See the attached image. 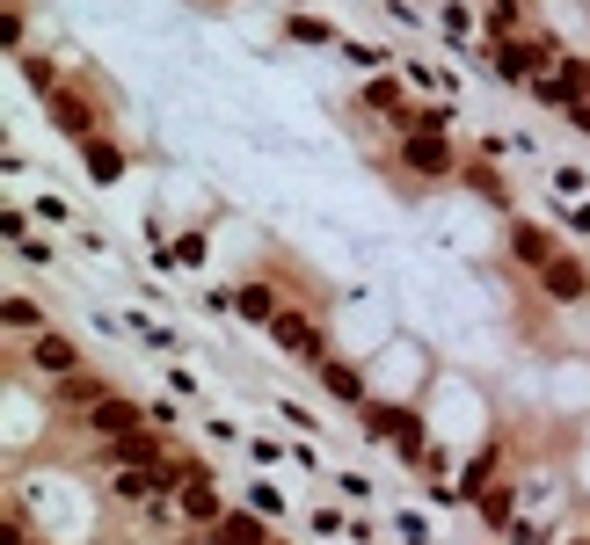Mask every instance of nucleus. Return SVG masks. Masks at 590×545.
Here are the masks:
<instances>
[{
	"instance_id": "38",
	"label": "nucleus",
	"mask_w": 590,
	"mask_h": 545,
	"mask_svg": "<svg viewBox=\"0 0 590 545\" xmlns=\"http://www.w3.org/2000/svg\"><path fill=\"white\" fill-rule=\"evenodd\" d=\"M204 436H212V444H234V436H241V429L226 422V415H204Z\"/></svg>"
},
{
	"instance_id": "39",
	"label": "nucleus",
	"mask_w": 590,
	"mask_h": 545,
	"mask_svg": "<svg viewBox=\"0 0 590 545\" xmlns=\"http://www.w3.org/2000/svg\"><path fill=\"white\" fill-rule=\"evenodd\" d=\"M350 545H379V523H372V517H350Z\"/></svg>"
},
{
	"instance_id": "24",
	"label": "nucleus",
	"mask_w": 590,
	"mask_h": 545,
	"mask_svg": "<svg viewBox=\"0 0 590 545\" xmlns=\"http://www.w3.org/2000/svg\"><path fill=\"white\" fill-rule=\"evenodd\" d=\"M336 51H343V59H350L357 73H387V51H379V45H365V37H343Z\"/></svg>"
},
{
	"instance_id": "32",
	"label": "nucleus",
	"mask_w": 590,
	"mask_h": 545,
	"mask_svg": "<svg viewBox=\"0 0 590 545\" xmlns=\"http://www.w3.org/2000/svg\"><path fill=\"white\" fill-rule=\"evenodd\" d=\"M336 495L357 502V509H372V480H365V473H336Z\"/></svg>"
},
{
	"instance_id": "29",
	"label": "nucleus",
	"mask_w": 590,
	"mask_h": 545,
	"mask_svg": "<svg viewBox=\"0 0 590 545\" xmlns=\"http://www.w3.org/2000/svg\"><path fill=\"white\" fill-rule=\"evenodd\" d=\"M401 80H409L416 96H444V88H452V80H444L438 66H423V59H416V66H401Z\"/></svg>"
},
{
	"instance_id": "36",
	"label": "nucleus",
	"mask_w": 590,
	"mask_h": 545,
	"mask_svg": "<svg viewBox=\"0 0 590 545\" xmlns=\"http://www.w3.org/2000/svg\"><path fill=\"white\" fill-rule=\"evenodd\" d=\"M147 422L153 429H175V422H183V407H175V401H147Z\"/></svg>"
},
{
	"instance_id": "34",
	"label": "nucleus",
	"mask_w": 590,
	"mask_h": 545,
	"mask_svg": "<svg viewBox=\"0 0 590 545\" xmlns=\"http://www.w3.org/2000/svg\"><path fill=\"white\" fill-rule=\"evenodd\" d=\"M379 8H387L401 29H423V8H416V0H379Z\"/></svg>"
},
{
	"instance_id": "1",
	"label": "nucleus",
	"mask_w": 590,
	"mask_h": 545,
	"mask_svg": "<svg viewBox=\"0 0 590 545\" xmlns=\"http://www.w3.org/2000/svg\"><path fill=\"white\" fill-rule=\"evenodd\" d=\"M460 145L452 131H393V167L401 175H423V182H460Z\"/></svg>"
},
{
	"instance_id": "31",
	"label": "nucleus",
	"mask_w": 590,
	"mask_h": 545,
	"mask_svg": "<svg viewBox=\"0 0 590 545\" xmlns=\"http://www.w3.org/2000/svg\"><path fill=\"white\" fill-rule=\"evenodd\" d=\"M277 422H285V429H306V436H321V415H314V407H299V401H277Z\"/></svg>"
},
{
	"instance_id": "20",
	"label": "nucleus",
	"mask_w": 590,
	"mask_h": 545,
	"mask_svg": "<svg viewBox=\"0 0 590 545\" xmlns=\"http://www.w3.org/2000/svg\"><path fill=\"white\" fill-rule=\"evenodd\" d=\"M393 538L401 545H438V523L423 517V509H393Z\"/></svg>"
},
{
	"instance_id": "37",
	"label": "nucleus",
	"mask_w": 590,
	"mask_h": 545,
	"mask_svg": "<svg viewBox=\"0 0 590 545\" xmlns=\"http://www.w3.org/2000/svg\"><path fill=\"white\" fill-rule=\"evenodd\" d=\"M562 226H568V233H590V197H583V204H562Z\"/></svg>"
},
{
	"instance_id": "11",
	"label": "nucleus",
	"mask_w": 590,
	"mask_h": 545,
	"mask_svg": "<svg viewBox=\"0 0 590 545\" xmlns=\"http://www.w3.org/2000/svg\"><path fill=\"white\" fill-rule=\"evenodd\" d=\"M314 385L328 393V401H343V407L372 401V371H365V364H350V356H328V364L314 371Z\"/></svg>"
},
{
	"instance_id": "19",
	"label": "nucleus",
	"mask_w": 590,
	"mask_h": 545,
	"mask_svg": "<svg viewBox=\"0 0 590 545\" xmlns=\"http://www.w3.org/2000/svg\"><path fill=\"white\" fill-rule=\"evenodd\" d=\"M285 37H292V45H321V51H336V45H343V37L321 23V15H285Z\"/></svg>"
},
{
	"instance_id": "40",
	"label": "nucleus",
	"mask_w": 590,
	"mask_h": 545,
	"mask_svg": "<svg viewBox=\"0 0 590 545\" xmlns=\"http://www.w3.org/2000/svg\"><path fill=\"white\" fill-rule=\"evenodd\" d=\"M568 124H576V131H583V139H590V96L576 102V110H568Z\"/></svg>"
},
{
	"instance_id": "5",
	"label": "nucleus",
	"mask_w": 590,
	"mask_h": 545,
	"mask_svg": "<svg viewBox=\"0 0 590 545\" xmlns=\"http://www.w3.org/2000/svg\"><path fill=\"white\" fill-rule=\"evenodd\" d=\"M540 299L547 306H590V262L562 248V255L540 269Z\"/></svg>"
},
{
	"instance_id": "30",
	"label": "nucleus",
	"mask_w": 590,
	"mask_h": 545,
	"mask_svg": "<svg viewBox=\"0 0 590 545\" xmlns=\"http://www.w3.org/2000/svg\"><path fill=\"white\" fill-rule=\"evenodd\" d=\"M248 509H263V517H285V495H277V487H271V480H248Z\"/></svg>"
},
{
	"instance_id": "17",
	"label": "nucleus",
	"mask_w": 590,
	"mask_h": 545,
	"mask_svg": "<svg viewBox=\"0 0 590 545\" xmlns=\"http://www.w3.org/2000/svg\"><path fill=\"white\" fill-rule=\"evenodd\" d=\"M0 328H8V342H29V334H45V306L23 299V291H8L0 299Z\"/></svg>"
},
{
	"instance_id": "16",
	"label": "nucleus",
	"mask_w": 590,
	"mask_h": 545,
	"mask_svg": "<svg viewBox=\"0 0 590 545\" xmlns=\"http://www.w3.org/2000/svg\"><path fill=\"white\" fill-rule=\"evenodd\" d=\"M80 161H88V182H102V190H110V182H124V167H131V153H124L117 139H102V131H96V139L80 145Z\"/></svg>"
},
{
	"instance_id": "2",
	"label": "nucleus",
	"mask_w": 590,
	"mask_h": 545,
	"mask_svg": "<svg viewBox=\"0 0 590 545\" xmlns=\"http://www.w3.org/2000/svg\"><path fill=\"white\" fill-rule=\"evenodd\" d=\"M271 342H277V356L285 364H306V371H321L328 356H336V334H328V320L321 313H306V306H285L271 320Z\"/></svg>"
},
{
	"instance_id": "6",
	"label": "nucleus",
	"mask_w": 590,
	"mask_h": 545,
	"mask_svg": "<svg viewBox=\"0 0 590 545\" xmlns=\"http://www.w3.org/2000/svg\"><path fill=\"white\" fill-rule=\"evenodd\" d=\"M80 429H88L96 444H117V436H131V429H147V407L131 401V393H110V401H96L88 415H80Z\"/></svg>"
},
{
	"instance_id": "3",
	"label": "nucleus",
	"mask_w": 590,
	"mask_h": 545,
	"mask_svg": "<svg viewBox=\"0 0 590 545\" xmlns=\"http://www.w3.org/2000/svg\"><path fill=\"white\" fill-rule=\"evenodd\" d=\"M45 117H51V131H59V139L88 145V139L102 131V102L88 96V88H74V80H66V88H51V96H45Z\"/></svg>"
},
{
	"instance_id": "21",
	"label": "nucleus",
	"mask_w": 590,
	"mask_h": 545,
	"mask_svg": "<svg viewBox=\"0 0 590 545\" xmlns=\"http://www.w3.org/2000/svg\"><path fill=\"white\" fill-rule=\"evenodd\" d=\"M547 182H554V197H562V204H583V197H590V167L562 161V167H554V175H547Z\"/></svg>"
},
{
	"instance_id": "25",
	"label": "nucleus",
	"mask_w": 590,
	"mask_h": 545,
	"mask_svg": "<svg viewBox=\"0 0 590 545\" xmlns=\"http://www.w3.org/2000/svg\"><path fill=\"white\" fill-rule=\"evenodd\" d=\"M204 255H212V248H204V233H190V226L168 240V262H183V269H204Z\"/></svg>"
},
{
	"instance_id": "10",
	"label": "nucleus",
	"mask_w": 590,
	"mask_h": 545,
	"mask_svg": "<svg viewBox=\"0 0 590 545\" xmlns=\"http://www.w3.org/2000/svg\"><path fill=\"white\" fill-rule=\"evenodd\" d=\"M357 110H372V117L387 124V131H409V88L401 80H387V73H365V96H357Z\"/></svg>"
},
{
	"instance_id": "14",
	"label": "nucleus",
	"mask_w": 590,
	"mask_h": 545,
	"mask_svg": "<svg viewBox=\"0 0 590 545\" xmlns=\"http://www.w3.org/2000/svg\"><path fill=\"white\" fill-rule=\"evenodd\" d=\"M175 502H183V523H190V531H212V523L234 509V502L219 495V480H212V473H197L190 487H175Z\"/></svg>"
},
{
	"instance_id": "4",
	"label": "nucleus",
	"mask_w": 590,
	"mask_h": 545,
	"mask_svg": "<svg viewBox=\"0 0 590 545\" xmlns=\"http://www.w3.org/2000/svg\"><path fill=\"white\" fill-rule=\"evenodd\" d=\"M23 364H29L45 385H59V379H74V371H88V350H80L74 334L45 328V334H29V342H23Z\"/></svg>"
},
{
	"instance_id": "7",
	"label": "nucleus",
	"mask_w": 590,
	"mask_h": 545,
	"mask_svg": "<svg viewBox=\"0 0 590 545\" xmlns=\"http://www.w3.org/2000/svg\"><path fill=\"white\" fill-rule=\"evenodd\" d=\"M503 248H511V262L525 269V277H540L547 262L562 255V240L547 233V226H532V218H511V226H503Z\"/></svg>"
},
{
	"instance_id": "23",
	"label": "nucleus",
	"mask_w": 590,
	"mask_h": 545,
	"mask_svg": "<svg viewBox=\"0 0 590 545\" xmlns=\"http://www.w3.org/2000/svg\"><path fill=\"white\" fill-rule=\"evenodd\" d=\"M306 531H314V538H350V517L336 502H314V509H306Z\"/></svg>"
},
{
	"instance_id": "18",
	"label": "nucleus",
	"mask_w": 590,
	"mask_h": 545,
	"mask_svg": "<svg viewBox=\"0 0 590 545\" xmlns=\"http://www.w3.org/2000/svg\"><path fill=\"white\" fill-rule=\"evenodd\" d=\"M495 538H503V545H562V531H547V523H532L525 509H517V517L495 523Z\"/></svg>"
},
{
	"instance_id": "22",
	"label": "nucleus",
	"mask_w": 590,
	"mask_h": 545,
	"mask_svg": "<svg viewBox=\"0 0 590 545\" xmlns=\"http://www.w3.org/2000/svg\"><path fill=\"white\" fill-rule=\"evenodd\" d=\"M15 66H23V80H29V88H37V96H51V88H66V73L51 66V59H37V51H23Z\"/></svg>"
},
{
	"instance_id": "26",
	"label": "nucleus",
	"mask_w": 590,
	"mask_h": 545,
	"mask_svg": "<svg viewBox=\"0 0 590 545\" xmlns=\"http://www.w3.org/2000/svg\"><path fill=\"white\" fill-rule=\"evenodd\" d=\"M568 495L590 502V429H583V444L568 451Z\"/></svg>"
},
{
	"instance_id": "41",
	"label": "nucleus",
	"mask_w": 590,
	"mask_h": 545,
	"mask_svg": "<svg viewBox=\"0 0 590 545\" xmlns=\"http://www.w3.org/2000/svg\"><path fill=\"white\" fill-rule=\"evenodd\" d=\"M271 545H285V538H271Z\"/></svg>"
},
{
	"instance_id": "15",
	"label": "nucleus",
	"mask_w": 590,
	"mask_h": 545,
	"mask_svg": "<svg viewBox=\"0 0 590 545\" xmlns=\"http://www.w3.org/2000/svg\"><path fill=\"white\" fill-rule=\"evenodd\" d=\"M438 37L444 45H460V51H474V23H481V0H438Z\"/></svg>"
},
{
	"instance_id": "8",
	"label": "nucleus",
	"mask_w": 590,
	"mask_h": 545,
	"mask_svg": "<svg viewBox=\"0 0 590 545\" xmlns=\"http://www.w3.org/2000/svg\"><path fill=\"white\" fill-rule=\"evenodd\" d=\"M271 538H277V523L263 517V509H248V502H241V509H226L212 531H197V545H271Z\"/></svg>"
},
{
	"instance_id": "13",
	"label": "nucleus",
	"mask_w": 590,
	"mask_h": 545,
	"mask_svg": "<svg viewBox=\"0 0 590 545\" xmlns=\"http://www.w3.org/2000/svg\"><path fill=\"white\" fill-rule=\"evenodd\" d=\"M525 29H540L532 0H481V45H503V37H525Z\"/></svg>"
},
{
	"instance_id": "9",
	"label": "nucleus",
	"mask_w": 590,
	"mask_h": 545,
	"mask_svg": "<svg viewBox=\"0 0 590 545\" xmlns=\"http://www.w3.org/2000/svg\"><path fill=\"white\" fill-rule=\"evenodd\" d=\"M277 313H285V291H277V277H234V320H248V328H271Z\"/></svg>"
},
{
	"instance_id": "27",
	"label": "nucleus",
	"mask_w": 590,
	"mask_h": 545,
	"mask_svg": "<svg viewBox=\"0 0 590 545\" xmlns=\"http://www.w3.org/2000/svg\"><path fill=\"white\" fill-rule=\"evenodd\" d=\"M124 334H139L147 350H175V334L161 328V320H147V313H124Z\"/></svg>"
},
{
	"instance_id": "33",
	"label": "nucleus",
	"mask_w": 590,
	"mask_h": 545,
	"mask_svg": "<svg viewBox=\"0 0 590 545\" xmlns=\"http://www.w3.org/2000/svg\"><path fill=\"white\" fill-rule=\"evenodd\" d=\"M248 458H255V466H285V458H292V451L277 444V436H248Z\"/></svg>"
},
{
	"instance_id": "35",
	"label": "nucleus",
	"mask_w": 590,
	"mask_h": 545,
	"mask_svg": "<svg viewBox=\"0 0 590 545\" xmlns=\"http://www.w3.org/2000/svg\"><path fill=\"white\" fill-rule=\"evenodd\" d=\"M29 212L45 218V226H74V212H66V204H59V197H37V204H29Z\"/></svg>"
},
{
	"instance_id": "12",
	"label": "nucleus",
	"mask_w": 590,
	"mask_h": 545,
	"mask_svg": "<svg viewBox=\"0 0 590 545\" xmlns=\"http://www.w3.org/2000/svg\"><path fill=\"white\" fill-rule=\"evenodd\" d=\"M460 190H467V197H481L489 212H511V204H517V197H511V182H503V167H495L489 153H467V161H460Z\"/></svg>"
},
{
	"instance_id": "28",
	"label": "nucleus",
	"mask_w": 590,
	"mask_h": 545,
	"mask_svg": "<svg viewBox=\"0 0 590 545\" xmlns=\"http://www.w3.org/2000/svg\"><path fill=\"white\" fill-rule=\"evenodd\" d=\"M23 8H15V0H8V8H0V51H8V59H23Z\"/></svg>"
}]
</instances>
